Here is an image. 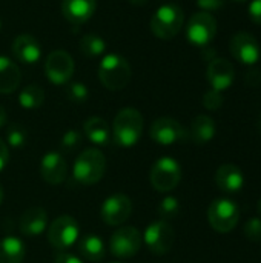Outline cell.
<instances>
[{"mask_svg": "<svg viewBox=\"0 0 261 263\" xmlns=\"http://www.w3.org/2000/svg\"><path fill=\"white\" fill-rule=\"evenodd\" d=\"M217 34V22L211 12H195L186 25V37L191 45L206 48Z\"/></svg>", "mask_w": 261, "mask_h": 263, "instance_id": "ba28073f", "label": "cell"}, {"mask_svg": "<svg viewBox=\"0 0 261 263\" xmlns=\"http://www.w3.org/2000/svg\"><path fill=\"white\" fill-rule=\"evenodd\" d=\"M243 233H245V237L249 240V242H255V243H260L261 242V219L258 217H252L249 219L245 227H243Z\"/></svg>", "mask_w": 261, "mask_h": 263, "instance_id": "1f68e13d", "label": "cell"}, {"mask_svg": "<svg viewBox=\"0 0 261 263\" xmlns=\"http://www.w3.org/2000/svg\"><path fill=\"white\" fill-rule=\"evenodd\" d=\"M158 214L162 220H172L180 214V202L174 196L165 197L158 205Z\"/></svg>", "mask_w": 261, "mask_h": 263, "instance_id": "83f0119b", "label": "cell"}, {"mask_svg": "<svg viewBox=\"0 0 261 263\" xmlns=\"http://www.w3.org/2000/svg\"><path fill=\"white\" fill-rule=\"evenodd\" d=\"M45 102V91L38 85H28L18 96V103L23 109H37Z\"/></svg>", "mask_w": 261, "mask_h": 263, "instance_id": "484cf974", "label": "cell"}, {"mask_svg": "<svg viewBox=\"0 0 261 263\" xmlns=\"http://www.w3.org/2000/svg\"><path fill=\"white\" fill-rule=\"evenodd\" d=\"M26 256V247L22 239L6 236L0 240V263H22Z\"/></svg>", "mask_w": 261, "mask_h": 263, "instance_id": "cb8c5ba5", "label": "cell"}, {"mask_svg": "<svg viewBox=\"0 0 261 263\" xmlns=\"http://www.w3.org/2000/svg\"><path fill=\"white\" fill-rule=\"evenodd\" d=\"M14 57L26 65H34L42 57V45L31 34H20L12 42Z\"/></svg>", "mask_w": 261, "mask_h": 263, "instance_id": "e0dca14e", "label": "cell"}, {"mask_svg": "<svg viewBox=\"0 0 261 263\" xmlns=\"http://www.w3.org/2000/svg\"><path fill=\"white\" fill-rule=\"evenodd\" d=\"M26 139H28V133L20 123H12V125L8 126V129H6V142H8L9 146L22 148V146H25Z\"/></svg>", "mask_w": 261, "mask_h": 263, "instance_id": "f1b7e54d", "label": "cell"}, {"mask_svg": "<svg viewBox=\"0 0 261 263\" xmlns=\"http://www.w3.org/2000/svg\"><path fill=\"white\" fill-rule=\"evenodd\" d=\"M42 179L49 185H60L68 174V165L65 157L58 151H49L40 162Z\"/></svg>", "mask_w": 261, "mask_h": 263, "instance_id": "2e32d148", "label": "cell"}, {"mask_svg": "<svg viewBox=\"0 0 261 263\" xmlns=\"http://www.w3.org/2000/svg\"><path fill=\"white\" fill-rule=\"evenodd\" d=\"M131 3H134V5H145L148 0H129Z\"/></svg>", "mask_w": 261, "mask_h": 263, "instance_id": "f35d334b", "label": "cell"}, {"mask_svg": "<svg viewBox=\"0 0 261 263\" xmlns=\"http://www.w3.org/2000/svg\"><path fill=\"white\" fill-rule=\"evenodd\" d=\"M97 9V0H62V14L72 25L86 23Z\"/></svg>", "mask_w": 261, "mask_h": 263, "instance_id": "ac0fdd59", "label": "cell"}, {"mask_svg": "<svg viewBox=\"0 0 261 263\" xmlns=\"http://www.w3.org/2000/svg\"><path fill=\"white\" fill-rule=\"evenodd\" d=\"M5 123H6V111H5V108L0 105V128H2Z\"/></svg>", "mask_w": 261, "mask_h": 263, "instance_id": "74e56055", "label": "cell"}, {"mask_svg": "<svg viewBox=\"0 0 261 263\" xmlns=\"http://www.w3.org/2000/svg\"><path fill=\"white\" fill-rule=\"evenodd\" d=\"M74 69H75V65H74L72 57L63 49H55L46 57V62H45L46 79L57 86L66 85L71 80Z\"/></svg>", "mask_w": 261, "mask_h": 263, "instance_id": "7c38bea8", "label": "cell"}, {"mask_svg": "<svg viewBox=\"0 0 261 263\" xmlns=\"http://www.w3.org/2000/svg\"><path fill=\"white\" fill-rule=\"evenodd\" d=\"M82 145V134L77 129H68L60 140V149L65 153H72Z\"/></svg>", "mask_w": 261, "mask_h": 263, "instance_id": "4dcf8cb0", "label": "cell"}, {"mask_svg": "<svg viewBox=\"0 0 261 263\" xmlns=\"http://www.w3.org/2000/svg\"><path fill=\"white\" fill-rule=\"evenodd\" d=\"M215 129H217V126H215V122L212 117L198 114L191 123L189 139L197 145L209 143L215 136Z\"/></svg>", "mask_w": 261, "mask_h": 263, "instance_id": "603a6c76", "label": "cell"}, {"mask_svg": "<svg viewBox=\"0 0 261 263\" xmlns=\"http://www.w3.org/2000/svg\"><path fill=\"white\" fill-rule=\"evenodd\" d=\"M9 162V149H8V145L0 139V173L6 168Z\"/></svg>", "mask_w": 261, "mask_h": 263, "instance_id": "d590c367", "label": "cell"}, {"mask_svg": "<svg viewBox=\"0 0 261 263\" xmlns=\"http://www.w3.org/2000/svg\"><path fill=\"white\" fill-rule=\"evenodd\" d=\"M145 120L138 109L123 108L117 112L112 123V140L115 145L123 148L134 146L143 133Z\"/></svg>", "mask_w": 261, "mask_h": 263, "instance_id": "6da1fadb", "label": "cell"}, {"mask_svg": "<svg viewBox=\"0 0 261 263\" xmlns=\"http://www.w3.org/2000/svg\"><path fill=\"white\" fill-rule=\"evenodd\" d=\"M143 243L140 231L134 227H120L117 228L109 240V250L115 257L129 259L134 257Z\"/></svg>", "mask_w": 261, "mask_h": 263, "instance_id": "30bf717a", "label": "cell"}, {"mask_svg": "<svg viewBox=\"0 0 261 263\" xmlns=\"http://www.w3.org/2000/svg\"><path fill=\"white\" fill-rule=\"evenodd\" d=\"M3 197H5V193H3V186H2V183H0V205H2V202H3Z\"/></svg>", "mask_w": 261, "mask_h": 263, "instance_id": "ab89813d", "label": "cell"}, {"mask_svg": "<svg viewBox=\"0 0 261 263\" xmlns=\"http://www.w3.org/2000/svg\"><path fill=\"white\" fill-rule=\"evenodd\" d=\"M78 240V223L74 217L63 214L48 227V242L58 251H66Z\"/></svg>", "mask_w": 261, "mask_h": 263, "instance_id": "52a82bcc", "label": "cell"}, {"mask_svg": "<svg viewBox=\"0 0 261 263\" xmlns=\"http://www.w3.org/2000/svg\"><path fill=\"white\" fill-rule=\"evenodd\" d=\"M106 171V159L97 148L82 151L74 162V177L82 185H94L100 182Z\"/></svg>", "mask_w": 261, "mask_h": 263, "instance_id": "277c9868", "label": "cell"}, {"mask_svg": "<svg viewBox=\"0 0 261 263\" xmlns=\"http://www.w3.org/2000/svg\"><path fill=\"white\" fill-rule=\"evenodd\" d=\"M0 29H2V20H0Z\"/></svg>", "mask_w": 261, "mask_h": 263, "instance_id": "7bdbcfd3", "label": "cell"}, {"mask_svg": "<svg viewBox=\"0 0 261 263\" xmlns=\"http://www.w3.org/2000/svg\"><path fill=\"white\" fill-rule=\"evenodd\" d=\"M223 5H225V0H197V6L205 12L218 11Z\"/></svg>", "mask_w": 261, "mask_h": 263, "instance_id": "836d02e7", "label": "cell"}, {"mask_svg": "<svg viewBox=\"0 0 261 263\" xmlns=\"http://www.w3.org/2000/svg\"><path fill=\"white\" fill-rule=\"evenodd\" d=\"M48 227V214L42 206L28 208L20 217V231L23 236H38Z\"/></svg>", "mask_w": 261, "mask_h": 263, "instance_id": "ffe728a7", "label": "cell"}, {"mask_svg": "<svg viewBox=\"0 0 261 263\" xmlns=\"http://www.w3.org/2000/svg\"><path fill=\"white\" fill-rule=\"evenodd\" d=\"M260 129H261V119H260Z\"/></svg>", "mask_w": 261, "mask_h": 263, "instance_id": "ee69618b", "label": "cell"}, {"mask_svg": "<svg viewBox=\"0 0 261 263\" xmlns=\"http://www.w3.org/2000/svg\"><path fill=\"white\" fill-rule=\"evenodd\" d=\"M151 185L158 193H169L175 190L182 180V166L172 157H160L149 173Z\"/></svg>", "mask_w": 261, "mask_h": 263, "instance_id": "5b68a950", "label": "cell"}, {"mask_svg": "<svg viewBox=\"0 0 261 263\" xmlns=\"http://www.w3.org/2000/svg\"><path fill=\"white\" fill-rule=\"evenodd\" d=\"M22 80L20 69L14 60L9 57L0 55V94L14 92Z\"/></svg>", "mask_w": 261, "mask_h": 263, "instance_id": "7402d4cb", "label": "cell"}, {"mask_svg": "<svg viewBox=\"0 0 261 263\" xmlns=\"http://www.w3.org/2000/svg\"><path fill=\"white\" fill-rule=\"evenodd\" d=\"M249 17L254 23L261 25V0H252L249 5Z\"/></svg>", "mask_w": 261, "mask_h": 263, "instance_id": "e575fe53", "label": "cell"}, {"mask_svg": "<svg viewBox=\"0 0 261 263\" xmlns=\"http://www.w3.org/2000/svg\"><path fill=\"white\" fill-rule=\"evenodd\" d=\"M66 97L74 103H83L89 97V89L82 82H68Z\"/></svg>", "mask_w": 261, "mask_h": 263, "instance_id": "f546056e", "label": "cell"}, {"mask_svg": "<svg viewBox=\"0 0 261 263\" xmlns=\"http://www.w3.org/2000/svg\"><path fill=\"white\" fill-rule=\"evenodd\" d=\"M132 213V202L126 194L109 196L100 208L102 220L109 227H118L125 223Z\"/></svg>", "mask_w": 261, "mask_h": 263, "instance_id": "4fadbf2b", "label": "cell"}, {"mask_svg": "<svg viewBox=\"0 0 261 263\" xmlns=\"http://www.w3.org/2000/svg\"><path fill=\"white\" fill-rule=\"evenodd\" d=\"M258 213L261 214V197H260V200H258Z\"/></svg>", "mask_w": 261, "mask_h": 263, "instance_id": "60d3db41", "label": "cell"}, {"mask_svg": "<svg viewBox=\"0 0 261 263\" xmlns=\"http://www.w3.org/2000/svg\"><path fill=\"white\" fill-rule=\"evenodd\" d=\"M143 242L155 256L168 254L175 242V231L166 220H157L148 225L143 234Z\"/></svg>", "mask_w": 261, "mask_h": 263, "instance_id": "9c48e42d", "label": "cell"}, {"mask_svg": "<svg viewBox=\"0 0 261 263\" xmlns=\"http://www.w3.org/2000/svg\"><path fill=\"white\" fill-rule=\"evenodd\" d=\"M131 76L132 72L129 62L117 52L106 54L98 65V79L106 89H123L125 86H128Z\"/></svg>", "mask_w": 261, "mask_h": 263, "instance_id": "7a4b0ae2", "label": "cell"}, {"mask_svg": "<svg viewBox=\"0 0 261 263\" xmlns=\"http://www.w3.org/2000/svg\"><path fill=\"white\" fill-rule=\"evenodd\" d=\"M232 55L245 65H255L261 57V48L258 40L246 31H240L232 35L229 43Z\"/></svg>", "mask_w": 261, "mask_h": 263, "instance_id": "5bb4252c", "label": "cell"}, {"mask_svg": "<svg viewBox=\"0 0 261 263\" xmlns=\"http://www.w3.org/2000/svg\"><path fill=\"white\" fill-rule=\"evenodd\" d=\"M114 263H120V262H114Z\"/></svg>", "mask_w": 261, "mask_h": 263, "instance_id": "f6af8a7d", "label": "cell"}, {"mask_svg": "<svg viewBox=\"0 0 261 263\" xmlns=\"http://www.w3.org/2000/svg\"><path fill=\"white\" fill-rule=\"evenodd\" d=\"M215 185L223 193L235 194L245 185V174L235 163H223L215 173Z\"/></svg>", "mask_w": 261, "mask_h": 263, "instance_id": "d6986e66", "label": "cell"}, {"mask_svg": "<svg viewBox=\"0 0 261 263\" xmlns=\"http://www.w3.org/2000/svg\"><path fill=\"white\" fill-rule=\"evenodd\" d=\"M105 243L95 234H88L78 242V253L89 262H100L105 257Z\"/></svg>", "mask_w": 261, "mask_h": 263, "instance_id": "d4e9b609", "label": "cell"}, {"mask_svg": "<svg viewBox=\"0 0 261 263\" xmlns=\"http://www.w3.org/2000/svg\"><path fill=\"white\" fill-rule=\"evenodd\" d=\"M83 131L86 137L98 146H106L112 140V131L108 125V122L102 117H89L83 123Z\"/></svg>", "mask_w": 261, "mask_h": 263, "instance_id": "44dd1931", "label": "cell"}, {"mask_svg": "<svg viewBox=\"0 0 261 263\" xmlns=\"http://www.w3.org/2000/svg\"><path fill=\"white\" fill-rule=\"evenodd\" d=\"M235 2H246V0H235Z\"/></svg>", "mask_w": 261, "mask_h": 263, "instance_id": "b9f144b4", "label": "cell"}, {"mask_svg": "<svg viewBox=\"0 0 261 263\" xmlns=\"http://www.w3.org/2000/svg\"><path fill=\"white\" fill-rule=\"evenodd\" d=\"M80 51L88 57H98L106 51V42L102 35L89 32L80 39Z\"/></svg>", "mask_w": 261, "mask_h": 263, "instance_id": "4316f807", "label": "cell"}, {"mask_svg": "<svg viewBox=\"0 0 261 263\" xmlns=\"http://www.w3.org/2000/svg\"><path fill=\"white\" fill-rule=\"evenodd\" d=\"M223 94L220 91H215V89H209L208 92H205L203 96V106L209 111H217L222 108L223 105Z\"/></svg>", "mask_w": 261, "mask_h": 263, "instance_id": "d6a6232c", "label": "cell"}, {"mask_svg": "<svg viewBox=\"0 0 261 263\" xmlns=\"http://www.w3.org/2000/svg\"><path fill=\"white\" fill-rule=\"evenodd\" d=\"M54 263H83L77 256H74V254H71V253H60L57 257H55V260Z\"/></svg>", "mask_w": 261, "mask_h": 263, "instance_id": "8d00e7d4", "label": "cell"}, {"mask_svg": "<svg viewBox=\"0 0 261 263\" xmlns=\"http://www.w3.org/2000/svg\"><path fill=\"white\" fill-rule=\"evenodd\" d=\"M206 77L212 89L223 92L228 88H231L234 83V79H235L234 65L223 57H215L208 65Z\"/></svg>", "mask_w": 261, "mask_h": 263, "instance_id": "9a60e30c", "label": "cell"}, {"mask_svg": "<svg viewBox=\"0 0 261 263\" xmlns=\"http://www.w3.org/2000/svg\"><path fill=\"white\" fill-rule=\"evenodd\" d=\"M183 23V9L175 3H165L158 6L154 15L151 17L149 28L155 37L162 40H171L182 31Z\"/></svg>", "mask_w": 261, "mask_h": 263, "instance_id": "3957f363", "label": "cell"}, {"mask_svg": "<svg viewBox=\"0 0 261 263\" xmlns=\"http://www.w3.org/2000/svg\"><path fill=\"white\" fill-rule=\"evenodd\" d=\"M208 220L217 233H231L240 220V208L231 199H215L208 208Z\"/></svg>", "mask_w": 261, "mask_h": 263, "instance_id": "8992f818", "label": "cell"}, {"mask_svg": "<svg viewBox=\"0 0 261 263\" xmlns=\"http://www.w3.org/2000/svg\"><path fill=\"white\" fill-rule=\"evenodd\" d=\"M149 136L155 143L163 146L183 143L189 139V133L186 131V128L172 117L157 119L151 126Z\"/></svg>", "mask_w": 261, "mask_h": 263, "instance_id": "8fae6325", "label": "cell"}]
</instances>
